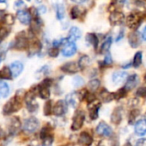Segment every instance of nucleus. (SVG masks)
Returning a JSON list of instances; mask_svg holds the SVG:
<instances>
[{
    "label": "nucleus",
    "mask_w": 146,
    "mask_h": 146,
    "mask_svg": "<svg viewBox=\"0 0 146 146\" xmlns=\"http://www.w3.org/2000/svg\"><path fill=\"white\" fill-rule=\"evenodd\" d=\"M23 68H24V66H23L22 62H21L19 61L13 62L9 66V69L12 74V77L16 78L17 76H19L21 74V73L23 71Z\"/></svg>",
    "instance_id": "obj_20"
},
{
    "label": "nucleus",
    "mask_w": 146,
    "mask_h": 146,
    "mask_svg": "<svg viewBox=\"0 0 146 146\" xmlns=\"http://www.w3.org/2000/svg\"><path fill=\"white\" fill-rule=\"evenodd\" d=\"M8 7V3L6 0H0V10L3 11L7 9Z\"/></svg>",
    "instance_id": "obj_47"
},
{
    "label": "nucleus",
    "mask_w": 146,
    "mask_h": 146,
    "mask_svg": "<svg viewBox=\"0 0 146 146\" xmlns=\"http://www.w3.org/2000/svg\"><path fill=\"white\" fill-rule=\"evenodd\" d=\"M51 104H52L51 101H48L45 104L44 108V115H49L52 112V105Z\"/></svg>",
    "instance_id": "obj_40"
},
{
    "label": "nucleus",
    "mask_w": 146,
    "mask_h": 146,
    "mask_svg": "<svg viewBox=\"0 0 146 146\" xmlns=\"http://www.w3.org/2000/svg\"><path fill=\"white\" fill-rule=\"evenodd\" d=\"M114 2H116V1H118V0H113Z\"/></svg>",
    "instance_id": "obj_58"
},
{
    "label": "nucleus",
    "mask_w": 146,
    "mask_h": 146,
    "mask_svg": "<svg viewBox=\"0 0 146 146\" xmlns=\"http://www.w3.org/2000/svg\"><path fill=\"white\" fill-rule=\"evenodd\" d=\"M86 13V9L85 7L83 6H74L72 7L71 10H70V17L72 20H77L80 18H82Z\"/></svg>",
    "instance_id": "obj_16"
},
{
    "label": "nucleus",
    "mask_w": 146,
    "mask_h": 146,
    "mask_svg": "<svg viewBox=\"0 0 146 146\" xmlns=\"http://www.w3.org/2000/svg\"><path fill=\"white\" fill-rule=\"evenodd\" d=\"M62 71L65 72V73H68V74H75L80 70L79 65L77 62H68L64 63L62 67H61Z\"/></svg>",
    "instance_id": "obj_19"
},
{
    "label": "nucleus",
    "mask_w": 146,
    "mask_h": 146,
    "mask_svg": "<svg viewBox=\"0 0 146 146\" xmlns=\"http://www.w3.org/2000/svg\"><path fill=\"white\" fill-rule=\"evenodd\" d=\"M141 37H142V39H143V40L146 41V26L145 27V28L143 29V31H142Z\"/></svg>",
    "instance_id": "obj_50"
},
{
    "label": "nucleus",
    "mask_w": 146,
    "mask_h": 146,
    "mask_svg": "<svg viewBox=\"0 0 146 146\" xmlns=\"http://www.w3.org/2000/svg\"><path fill=\"white\" fill-rule=\"evenodd\" d=\"M3 21L5 22L6 25L12 26L15 21V18L14 15H12V14H5L4 18H3Z\"/></svg>",
    "instance_id": "obj_36"
},
{
    "label": "nucleus",
    "mask_w": 146,
    "mask_h": 146,
    "mask_svg": "<svg viewBox=\"0 0 146 146\" xmlns=\"http://www.w3.org/2000/svg\"><path fill=\"white\" fill-rule=\"evenodd\" d=\"M110 22L111 26H121L125 22L126 20V15L122 11L120 10H115L110 12V17H109Z\"/></svg>",
    "instance_id": "obj_3"
},
{
    "label": "nucleus",
    "mask_w": 146,
    "mask_h": 146,
    "mask_svg": "<svg viewBox=\"0 0 146 146\" xmlns=\"http://www.w3.org/2000/svg\"><path fill=\"white\" fill-rule=\"evenodd\" d=\"M141 38H142L141 34L137 30L132 31L127 35L128 44L132 48H138L141 44Z\"/></svg>",
    "instance_id": "obj_7"
},
{
    "label": "nucleus",
    "mask_w": 146,
    "mask_h": 146,
    "mask_svg": "<svg viewBox=\"0 0 146 146\" xmlns=\"http://www.w3.org/2000/svg\"><path fill=\"white\" fill-rule=\"evenodd\" d=\"M9 86L6 82L0 81V98H5L9 94Z\"/></svg>",
    "instance_id": "obj_31"
},
{
    "label": "nucleus",
    "mask_w": 146,
    "mask_h": 146,
    "mask_svg": "<svg viewBox=\"0 0 146 146\" xmlns=\"http://www.w3.org/2000/svg\"><path fill=\"white\" fill-rule=\"evenodd\" d=\"M100 85H101V82L98 79H94V80H92L89 81L87 86L89 88V90L91 92H96L99 87H100Z\"/></svg>",
    "instance_id": "obj_34"
},
{
    "label": "nucleus",
    "mask_w": 146,
    "mask_h": 146,
    "mask_svg": "<svg viewBox=\"0 0 146 146\" xmlns=\"http://www.w3.org/2000/svg\"><path fill=\"white\" fill-rule=\"evenodd\" d=\"M100 103L98 100H94L92 103L88 104V110H89V115L90 118L93 121L97 120L98 118V111L100 109Z\"/></svg>",
    "instance_id": "obj_14"
},
{
    "label": "nucleus",
    "mask_w": 146,
    "mask_h": 146,
    "mask_svg": "<svg viewBox=\"0 0 146 146\" xmlns=\"http://www.w3.org/2000/svg\"><path fill=\"white\" fill-rule=\"evenodd\" d=\"M51 84V80L45 79L39 86V96L43 99H48L50 98V86Z\"/></svg>",
    "instance_id": "obj_9"
},
{
    "label": "nucleus",
    "mask_w": 146,
    "mask_h": 146,
    "mask_svg": "<svg viewBox=\"0 0 146 146\" xmlns=\"http://www.w3.org/2000/svg\"><path fill=\"white\" fill-rule=\"evenodd\" d=\"M82 36V32L78 27H72L68 31V39L70 42H75L76 40L80 39Z\"/></svg>",
    "instance_id": "obj_21"
},
{
    "label": "nucleus",
    "mask_w": 146,
    "mask_h": 146,
    "mask_svg": "<svg viewBox=\"0 0 146 146\" xmlns=\"http://www.w3.org/2000/svg\"><path fill=\"white\" fill-rule=\"evenodd\" d=\"M92 142H93L92 137V135L89 134L87 132H82V133L80 134V137H79V143H80L81 145L89 146Z\"/></svg>",
    "instance_id": "obj_25"
},
{
    "label": "nucleus",
    "mask_w": 146,
    "mask_h": 146,
    "mask_svg": "<svg viewBox=\"0 0 146 146\" xmlns=\"http://www.w3.org/2000/svg\"><path fill=\"white\" fill-rule=\"evenodd\" d=\"M41 49H42V44L39 41L33 42L29 46V53L34 55V54L39 52L41 50Z\"/></svg>",
    "instance_id": "obj_32"
},
{
    "label": "nucleus",
    "mask_w": 146,
    "mask_h": 146,
    "mask_svg": "<svg viewBox=\"0 0 146 146\" xmlns=\"http://www.w3.org/2000/svg\"><path fill=\"white\" fill-rule=\"evenodd\" d=\"M12 78V74L9 67H3L0 70V79L10 80Z\"/></svg>",
    "instance_id": "obj_33"
},
{
    "label": "nucleus",
    "mask_w": 146,
    "mask_h": 146,
    "mask_svg": "<svg viewBox=\"0 0 146 146\" xmlns=\"http://www.w3.org/2000/svg\"><path fill=\"white\" fill-rule=\"evenodd\" d=\"M0 28H1V27H0Z\"/></svg>",
    "instance_id": "obj_61"
},
{
    "label": "nucleus",
    "mask_w": 146,
    "mask_h": 146,
    "mask_svg": "<svg viewBox=\"0 0 146 146\" xmlns=\"http://www.w3.org/2000/svg\"><path fill=\"white\" fill-rule=\"evenodd\" d=\"M25 7V3L22 1V0H17L15 2V9H22V8Z\"/></svg>",
    "instance_id": "obj_44"
},
{
    "label": "nucleus",
    "mask_w": 146,
    "mask_h": 146,
    "mask_svg": "<svg viewBox=\"0 0 146 146\" xmlns=\"http://www.w3.org/2000/svg\"><path fill=\"white\" fill-rule=\"evenodd\" d=\"M82 96L80 92H72L69 93L67 97H66V103L67 104L70 105L72 108H76L80 103V100H82Z\"/></svg>",
    "instance_id": "obj_12"
},
{
    "label": "nucleus",
    "mask_w": 146,
    "mask_h": 146,
    "mask_svg": "<svg viewBox=\"0 0 146 146\" xmlns=\"http://www.w3.org/2000/svg\"><path fill=\"white\" fill-rule=\"evenodd\" d=\"M144 1H145V2H146V0H144Z\"/></svg>",
    "instance_id": "obj_60"
},
{
    "label": "nucleus",
    "mask_w": 146,
    "mask_h": 146,
    "mask_svg": "<svg viewBox=\"0 0 146 146\" xmlns=\"http://www.w3.org/2000/svg\"><path fill=\"white\" fill-rule=\"evenodd\" d=\"M86 41L89 44L92 45L95 50L98 49V44H99V38L95 33H88L86 35Z\"/></svg>",
    "instance_id": "obj_23"
},
{
    "label": "nucleus",
    "mask_w": 146,
    "mask_h": 146,
    "mask_svg": "<svg viewBox=\"0 0 146 146\" xmlns=\"http://www.w3.org/2000/svg\"><path fill=\"white\" fill-rule=\"evenodd\" d=\"M7 36H8V30L5 27H1L0 28V38L3 39Z\"/></svg>",
    "instance_id": "obj_46"
},
{
    "label": "nucleus",
    "mask_w": 146,
    "mask_h": 146,
    "mask_svg": "<svg viewBox=\"0 0 146 146\" xmlns=\"http://www.w3.org/2000/svg\"><path fill=\"white\" fill-rule=\"evenodd\" d=\"M90 63H91V58L87 55L81 56L78 61V65H79L80 69H84V68H87L90 65Z\"/></svg>",
    "instance_id": "obj_30"
},
{
    "label": "nucleus",
    "mask_w": 146,
    "mask_h": 146,
    "mask_svg": "<svg viewBox=\"0 0 146 146\" xmlns=\"http://www.w3.org/2000/svg\"><path fill=\"white\" fill-rule=\"evenodd\" d=\"M134 133L137 136H145L146 134V119L139 120L134 126Z\"/></svg>",
    "instance_id": "obj_18"
},
{
    "label": "nucleus",
    "mask_w": 146,
    "mask_h": 146,
    "mask_svg": "<svg viewBox=\"0 0 146 146\" xmlns=\"http://www.w3.org/2000/svg\"><path fill=\"white\" fill-rule=\"evenodd\" d=\"M125 22L128 28L132 29L133 31H136L143 22V15L142 14L134 10L127 15Z\"/></svg>",
    "instance_id": "obj_1"
},
{
    "label": "nucleus",
    "mask_w": 146,
    "mask_h": 146,
    "mask_svg": "<svg viewBox=\"0 0 146 146\" xmlns=\"http://www.w3.org/2000/svg\"><path fill=\"white\" fill-rule=\"evenodd\" d=\"M2 134H3V132H2V129L0 128V137L2 136Z\"/></svg>",
    "instance_id": "obj_55"
},
{
    "label": "nucleus",
    "mask_w": 146,
    "mask_h": 146,
    "mask_svg": "<svg viewBox=\"0 0 146 146\" xmlns=\"http://www.w3.org/2000/svg\"><path fill=\"white\" fill-rule=\"evenodd\" d=\"M37 11H38V14H45L46 11H47V8H46L45 5H40L37 9Z\"/></svg>",
    "instance_id": "obj_48"
},
{
    "label": "nucleus",
    "mask_w": 146,
    "mask_h": 146,
    "mask_svg": "<svg viewBox=\"0 0 146 146\" xmlns=\"http://www.w3.org/2000/svg\"><path fill=\"white\" fill-rule=\"evenodd\" d=\"M127 90L123 87V88H121L119 89L118 91H116V92L114 93V99H116V100H120V99H122L123 98L126 97L127 95Z\"/></svg>",
    "instance_id": "obj_35"
},
{
    "label": "nucleus",
    "mask_w": 146,
    "mask_h": 146,
    "mask_svg": "<svg viewBox=\"0 0 146 146\" xmlns=\"http://www.w3.org/2000/svg\"><path fill=\"white\" fill-rule=\"evenodd\" d=\"M123 146H132V145H131V143H130V142H127V143H126V144H125Z\"/></svg>",
    "instance_id": "obj_54"
},
{
    "label": "nucleus",
    "mask_w": 146,
    "mask_h": 146,
    "mask_svg": "<svg viewBox=\"0 0 146 146\" xmlns=\"http://www.w3.org/2000/svg\"><path fill=\"white\" fill-rule=\"evenodd\" d=\"M16 17L23 25H30L32 21V15L29 11L26 9H20L17 11Z\"/></svg>",
    "instance_id": "obj_15"
},
{
    "label": "nucleus",
    "mask_w": 146,
    "mask_h": 146,
    "mask_svg": "<svg viewBox=\"0 0 146 146\" xmlns=\"http://www.w3.org/2000/svg\"><path fill=\"white\" fill-rule=\"evenodd\" d=\"M139 83V77L138 74H131L129 76H127V80H126V83H125V86L124 88L127 90V92H130L132 90H133Z\"/></svg>",
    "instance_id": "obj_11"
},
{
    "label": "nucleus",
    "mask_w": 146,
    "mask_h": 146,
    "mask_svg": "<svg viewBox=\"0 0 146 146\" xmlns=\"http://www.w3.org/2000/svg\"><path fill=\"white\" fill-rule=\"evenodd\" d=\"M124 36H125V31H124V29L122 28V29H121L120 32L118 33V34H117V36H116V38H115V42L121 41V40L124 38Z\"/></svg>",
    "instance_id": "obj_45"
},
{
    "label": "nucleus",
    "mask_w": 146,
    "mask_h": 146,
    "mask_svg": "<svg viewBox=\"0 0 146 146\" xmlns=\"http://www.w3.org/2000/svg\"><path fill=\"white\" fill-rule=\"evenodd\" d=\"M77 52V45L74 42H70L68 41L64 45L62 50V54L63 56L66 57H70L73 56L75 53Z\"/></svg>",
    "instance_id": "obj_10"
},
{
    "label": "nucleus",
    "mask_w": 146,
    "mask_h": 146,
    "mask_svg": "<svg viewBox=\"0 0 146 146\" xmlns=\"http://www.w3.org/2000/svg\"><path fill=\"white\" fill-rule=\"evenodd\" d=\"M14 47L17 50H23L28 47V38H27L24 32L19 33L14 43Z\"/></svg>",
    "instance_id": "obj_8"
},
{
    "label": "nucleus",
    "mask_w": 146,
    "mask_h": 146,
    "mask_svg": "<svg viewBox=\"0 0 146 146\" xmlns=\"http://www.w3.org/2000/svg\"><path fill=\"white\" fill-rule=\"evenodd\" d=\"M39 126V122L37 118L35 117H30L27 120H25L23 123V130L26 133H32L35 132Z\"/></svg>",
    "instance_id": "obj_6"
},
{
    "label": "nucleus",
    "mask_w": 146,
    "mask_h": 146,
    "mask_svg": "<svg viewBox=\"0 0 146 146\" xmlns=\"http://www.w3.org/2000/svg\"><path fill=\"white\" fill-rule=\"evenodd\" d=\"M27 1H28V2H29V1H31V0H27Z\"/></svg>",
    "instance_id": "obj_59"
},
{
    "label": "nucleus",
    "mask_w": 146,
    "mask_h": 146,
    "mask_svg": "<svg viewBox=\"0 0 146 146\" xmlns=\"http://www.w3.org/2000/svg\"><path fill=\"white\" fill-rule=\"evenodd\" d=\"M142 62H143V52L139 50L135 53L132 62V66L135 68H138L141 66Z\"/></svg>",
    "instance_id": "obj_28"
},
{
    "label": "nucleus",
    "mask_w": 146,
    "mask_h": 146,
    "mask_svg": "<svg viewBox=\"0 0 146 146\" xmlns=\"http://www.w3.org/2000/svg\"><path fill=\"white\" fill-rule=\"evenodd\" d=\"M58 54H59V50H58V48H56V47H51V48H50L49 49V50H48V55L50 56V57H56L57 56H58Z\"/></svg>",
    "instance_id": "obj_42"
},
{
    "label": "nucleus",
    "mask_w": 146,
    "mask_h": 146,
    "mask_svg": "<svg viewBox=\"0 0 146 146\" xmlns=\"http://www.w3.org/2000/svg\"><path fill=\"white\" fill-rule=\"evenodd\" d=\"M136 95L139 98H146V86L139 87L136 92Z\"/></svg>",
    "instance_id": "obj_43"
},
{
    "label": "nucleus",
    "mask_w": 146,
    "mask_h": 146,
    "mask_svg": "<svg viewBox=\"0 0 146 146\" xmlns=\"http://www.w3.org/2000/svg\"><path fill=\"white\" fill-rule=\"evenodd\" d=\"M113 63V58H112V56L110 52H107L105 54V56H104V61L102 62V65L104 67H107V66H110L112 65Z\"/></svg>",
    "instance_id": "obj_37"
},
{
    "label": "nucleus",
    "mask_w": 146,
    "mask_h": 146,
    "mask_svg": "<svg viewBox=\"0 0 146 146\" xmlns=\"http://www.w3.org/2000/svg\"><path fill=\"white\" fill-rule=\"evenodd\" d=\"M55 11H56V17L58 21H62L65 17V7L62 3H56L55 5Z\"/></svg>",
    "instance_id": "obj_26"
},
{
    "label": "nucleus",
    "mask_w": 146,
    "mask_h": 146,
    "mask_svg": "<svg viewBox=\"0 0 146 146\" xmlns=\"http://www.w3.org/2000/svg\"><path fill=\"white\" fill-rule=\"evenodd\" d=\"M144 79H145V81L146 82V72L145 74V76H144Z\"/></svg>",
    "instance_id": "obj_56"
},
{
    "label": "nucleus",
    "mask_w": 146,
    "mask_h": 146,
    "mask_svg": "<svg viewBox=\"0 0 146 146\" xmlns=\"http://www.w3.org/2000/svg\"><path fill=\"white\" fill-rule=\"evenodd\" d=\"M122 114H123L122 109L121 107H116L111 114V116H110L111 122L115 125H119L122 121V117H123Z\"/></svg>",
    "instance_id": "obj_22"
},
{
    "label": "nucleus",
    "mask_w": 146,
    "mask_h": 146,
    "mask_svg": "<svg viewBox=\"0 0 146 146\" xmlns=\"http://www.w3.org/2000/svg\"><path fill=\"white\" fill-rule=\"evenodd\" d=\"M139 115V110H132V112L129 115V123L132 124L136 120V118Z\"/></svg>",
    "instance_id": "obj_38"
},
{
    "label": "nucleus",
    "mask_w": 146,
    "mask_h": 146,
    "mask_svg": "<svg viewBox=\"0 0 146 146\" xmlns=\"http://www.w3.org/2000/svg\"><path fill=\"white\" fill-rule=\"evenodd\" d=\"M21 107V104L20 99L17 98V97L12 98L4 105V107H3V114L4 115L12 114L13 112H15L18 110H20Z\"/></svg>",
    "instance_id": "obj_2"
},
{
    "label": "nucleus",
    "mask_w": 146,
    "mask_h": 146,
    "mask_svg": "<svg viewBox=\"0 0 146 146\" xmlns=\"http://www.w3.org/2000/svg\"><path fill=\"white\" fill-rule=\"evenodd\" d=\"M2 40H3V39H2V38H0V44H1V42H2Z\"/></svg>",
    "instance_id": "obj_57"
},
{
    "label": "nucleus",
    "mask_w": 146,
    "mask_h": 146,
    "mask_svg": "<svg viewBox=\"0 0 146 146\" xmlns=\"http://www.w3.org/2000/svg\"><path fill=\"white\" fill-rule=\"evenodd\" d=\"M127 76L128 74L126 71H115L112 74L111 80H112V82L115 86H117V85L123 83L127 80Z\"/></svg>",
    "instance_id": "obj_17"
},
{
    "label": "nucleus",
    "mask_w": 146,
    "mask_h": 146,
    "mask_svg": "<svg viewBox=\"0 0 146 146\" xmlns=\"http://www.w3.org/2000/svg\"><path fill=\"white\" fill-rule=\"evenodd\" d=\"M52 144H53V137L52 136L48 135L43 139L42 146H52Z\"/></svg>",
    "instance_id": "obj_41"
},
{
    "label": "nucleus",
    "mask_w": 146,
    "mask_h": 146,
    "mask_svg": "<svg viewBox=\"0 0 146 146\" xmlns=\"http://www.w3.org/2000/svg\"><path fill=\"white\" fill-rule=\"evenodd\" d=\"M73 83H74V86L75 87H80L84 85V80L80 76H76L74 78Z\"/></svg>",
    "instance_id": "obj_39"
},
{
    "label": "nucleus",
    "mask_w": 146,
    "mask_h": 146,
    "mask_svg": "<svg viewBox=\"0 0 146 146\" xmlns=\"http://www.w3.org/2000/svg\"><path fill=\"white\" fill-rule=\"evenodd\" d=\"M99 98H100V99L103 102H104V103H110L112 100H114V93L110 92L106 89H103L99 92Z\"/></svg>",
    "instance_id": "obj_27"
},
{
    "label": "nucleus",
    "mask_w": 146,
    "mask_h": 146,
    "mask_svg": "<svg viewBox=\"0 0 146 146\" xmlns=\"http://www.w3.org/2000/svg\"><path fill=\"white\" fill-rule=\"evenodd\" d=\"M112 43H113V38L111 35H108L106 36V38L104 39L102 44H101V47H100V52L101 53H104L106 54L107 52H110V47L112 45Z\"/></svg>",
    "instance_id": "obj_24"
},
{
    "label": "nucleus",
    "mask_w": 146,
    "mask_h": 146,
    "mask_svg": "<svg viewBox=\"0 0 146 146\" xmlns=\"http://www.w3.org/2000/svg\"><path fill=\"white\" fill-rule=\"evenodd\" d=\"M85 118H86V115H85V113L83 111H81V110L77 111L75 113L74 118H73V123L71 126L72 130H74V131L80 130L84 124Z\"/></svg>",
    "instance_id": "obj_5"
},
{
    "label": "nucleus",
    "mask_w": 146,
    "mask_h": 146,
    "mask_svg": "<svg viewBox=\"0 0 146 146\" xmlns=\"http://www.w3.org/2000/svg\"><path fill=\"white\" fill-rule=\"evenodd\" d=\"M68 110V104L64 100H59L56 103L54 108L52 109V112L56 116H62L66 114Z\"/></svg>",
    "instance_id": "obj_13"
},
{
    "label": "nucleus",
    "mask_w": 146,
    "mask_h": 146,
    "mask_svg": "<svg viewBox=\"0 0 146 146\" xmlns=\"http://www.w3.org/2000/svg\"><path fill=\"white\" fill-rule=\"evenodd\" d=\"M96 132L98 135L104 138H110L114 134L112 127L109 126L107 123H105L104 121H101L98 123L96 128Z\"/></svg>",
    "instance_id": "obj_4"
},
{
    "label": "nucleus",
    "mask_w": 146,
    "mask_h": 146,
    "mask_svg": "<svg viewBox=\"0 0 146 146\" xmlns=\"http://www.w3.org/2000/svg\"><path fill=\"white\" fill-rule=\"evenodd\" d=\"M71 1L75 3H78V4H81V3H84L86 0H71Z\"/></svg>",
    "instance_id": "obj_52"
},
{
    "label": "nucleus",
    "mask_w": 146,
    "mask_h": 146,
    "mask_svg": "<svg viewBox=\"0 0 146 146\" xmlns=\"http://www.w3.org/2000/svg\"><path fill=\"white\" fill-rule=\"evenodd\" d=\"M131 67H132V62L125 63V65H122V68H124V69H127V68H129Z\"/></svg>",
    "instance_id": "obj_51"
},
{
    "label": "nucleus",
    "mask_w": 146,
    "mask_h": 146,
    "mask_svg": "<svg viewBox=\"0 0 146 146\" xmlns=\"http://www.w3.org/2000/svg\"><path fill=\"white\" fill-rule=\"evenodd\" d=\"M4 15H5V14H4L3 11H1V10H0V21H3Z\"/></svg>",
    "instance_id": "obj_53"
},
{
    "label": "nucleus",
    "mask_w": 146,
    "mask_h": 146,
    "mask_svg": "<svg viewBox=\"0 0 146 146\" xmlns=\"http://www.w3.org/2000/svg\"><path fill=\"white\" fill-rule=\"evenodd\" d=\"M135 146H146V139H140L137 141Z\"/></svg>",
    "instance_id": "obj_49"
},
{
    "label": "nucleus",
    "mask_w": 146,
    "mask_h": 146,
    "mask_svg": "<svg viewBox=\"0 0 146 146\" xmlns=\"http://www.w3.org/2000/svg\"><path fill=\"white\" fill-rule=\"evenodd\" d=\"M21 128V121L17 117L12 118L9 123V132L11 133H16Z\"/></svg>",
    "instance_id": "obj_29"
}]
</instances>
